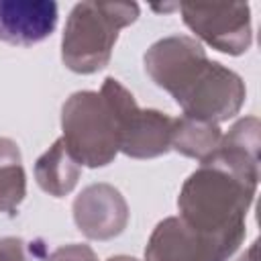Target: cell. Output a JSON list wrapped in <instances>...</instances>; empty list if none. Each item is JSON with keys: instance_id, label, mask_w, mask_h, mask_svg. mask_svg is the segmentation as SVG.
<instances>
[{"instance_id": "cell-1", "label": "cell", "mask_w": 261, "mask_h": 261, "mask_svg": "<svg viewBox=\"0 0 261 261\" xmlns=\"http://www.w3.org/2000/svg\"><path fill=\"white\" fill-rule=\"evenodd\" d=\"M145 71L169 92L184 116L218 124L232 118L247 96L241 75L210 61L202 45L184 35L157 41L145 53Z\"/></svg>"}, {"instance_id": "cell-2", "label": "cell", "mask_w": 261, "mask_h": 261, "mask_svg": "<svg viewBox=\"0 0 261 261\" xmlns=\"http://www.w3.org/2000/svg\"><path fill=\"white\" fill-rule=\"evenodd\" d=\"M255 190L257 184L220 163L202 161L181 186L179 218L214 247L220 261H226L245 239V216Z\"/></svg>"}, {"instance_id": "cell-3", "label": "cell", "mask_w": 261, "mask_h": 261, "mask_svg": "<svg viewBox=\"0 0 261 261\" xmlns=\"http://www.w3.org/2000/svg\"><path fill=\"white\" fill-rule=\"evenodd\" d=\"M135 2H80L69 12L61 39V59L75 73H94L110 61L118 31L135 22Z\"/></svg>"}, {"instance_id": "cell-4", "label": "cell", "mask_w": 261, "mask_h": 261, "mask_svg": "<svg viewBox=\"0 0 261 261\" xmlns=\"http://www.w3.org/2000/svg\"><path fill=\"white\" fill-rule=\"evenodd\" d=\"M63 143L80 165L102 167L118 153V124L108 100L98 92H75L61 110Z\"/></svg>"}, {"instance_id": "cell-5", "label": "cell", "mask_w": 261, "mask_h": 261, "mask_svg": "<svg viewBox=\"0 0 261 261\" xmlns=\"http://www.w3.org/2000/svg\"><path fill=\"white\" fill-rule=\"evenodd\" d=\"M100 94L114 110L118 124V151L133 159H151L171 149L175 118L159 110H143L133 94L114 77H106Z\"/></svg>"}, {"instance_id": "cell-6", "label": "cell", "mask_w": 261, "mask_h": 261, "mask_svg": "<svg viewBox=\"0 0 261 261\" xmlns=\"http://www.w3.org/2000/svg\"><path fill=\"white\" fill-rule=\"evenodd\" d=\"M184 22L210 47L241 55L251 47V10L243 2H184Z\"/></svg>"}, {"instance_id": "cell-7", "label": "cell", "mask_w": 261, "mask_h": 261, "mask_svg": "<svg viewBox=\"0 0 261 261\" xmlns=\"http://www.w3.org/2000/svg\"><path fill=\"white\" fill-rule=\"evenodd\" d=\"M73 220L88 239L108 241L124 230L128 222V206L116 188L108 184H92L75 198Z\"/></svg>"}, {"instance_id": "cell-8", "label": "cell", "mask_w": 261, "mask_h": 261, "mask_svg": "<svg viewBox=\"0 0 261 261\" xmlns=\"http://www.w3.org/2000/svg\"><path fill=\"white\" fill-rule=\"evenodd\" d=\"M57 27V4L53 0H0V41L31 47Z\"/></svg>"}, {"instance_id": "cell-9", "label": "cell", "mask_w": 261, "mask_h": 261, "mask_svg": "<svg viewBox=\"0 0 261 261\" xmlns=\"http://www.w3.org/2000/svg\"><path fill=\"white\" fill-rule=\"evenodd\" d=\"M145 261H220V257L179 216H169L155 226L145 249Z\"/></svg>"}, {"instance_id": "cell-10", "label": "cell", "mask_w": 261, "mask_h": 261, "mask_svg": "<svg viewBox=\"0 0 261 261\" xmlns=\"http://www.w3.org/2000/svg\"><path fill=\"white\" fill-rule=\"evenodd\" d=\"M35 177L43 192L61 198L69 194L80 179V163L67 151L63 139H57L35 163Z\"/></svg>"}, {"instance_id": "cell-11", "label": "cell", "mask_w": 261, "mask_h": 261, "mask_svg": "<svg viewBox=\"0 0 261 261\" xmlns=\"http://www.w3.org/2000/svg\"><path fill=\"white\" fill-rule=\"evenodd\" d=\"M222 135L218 124H210L204 120H196L190 116L175 118L171 147L186 157H194L200 163L210 157V153L218 147Z\"/></svg>"}, {"instance_id": "cell-12", "label": "cell", "mask_w": 261, "mask_h": 261, "mask_svg": "<svg viewBox=\"0 0 261 261\" xmlns=\"http://www.w3.org/2000/svg\"><path fill=\"white\" fill-rule=\"evenodd\" d=\"M27 196V175L18 145L0 137V212L12 214Z\"/></svg>"}, {"instance_id": "cell-13", "label": "cell", "mask_w": 261, "mask_h": 261, "mask_svg": "<svg viewBox=\"0 0 261 261\" xmlns=\"http://www.w3.org/2000/svg\"><path fill=\"white\" fill-rule=\"evenodd\" d=\"M47 261H98L88 245H65L49 255Z\"/></svg>"}, {"instance_id": "cell-14", "label": "cell", "mask_w": 261, "mask_h": 261, "mask_svg": "<svg viewBox=\"0 0 261 261\" xmlns=\"http://www.w3.org/2000/svg\"><path fill=\"white\" fill-rule=\"evenodd\" d=\"M0 261H29L24 241L16 237L0 239Z\"/></svg>"}, {"instance_id": "cell-15", "label": "cell", "mask_w": 261, "mask_h": 261, "mask_svg": "<svg viewBox=\"0 0 261 261\" xmlns=\"http://www.w3.org/2000/svg\"><path fill=\"white\" fill-rule=\"evenodd\" d=\"M239 261H257V241L251 245V249H249V251H247Z\"/></svg>"}, {"instance_id": "cell-16", "label": "cell", "mask_w": 261, "mask_h": 261, "mask_svg": "<svg viewBox=\"0 0 261 261\" xmlns=\"http://www.w3.org/2000/svg\"><path fill=\"white\" fill-rule=\"evenodd\" d=\"M106 261H139V259L126 257V255H116V257H110V259H106Z\"/></svg>"}]
</instances>
